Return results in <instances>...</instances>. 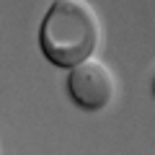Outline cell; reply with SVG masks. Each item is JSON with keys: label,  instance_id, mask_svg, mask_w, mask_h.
I'll return each mask as SVG.
<instances>
[{"label": "cell", "instance_id": "1", "mask_svg": "<svg viewBox=\"0 0 155 155\" xmlns=\"http://www.w3.org/2000/svg\"><path fill=\"white\" fill-rule=\"evenodd\" d=\"M101 36L98 16L88 0H52L41 21V52L57 67H75L93 54Z\"/></svg>", "mask_w": 155, "mask_h": 155}, {"label": "cell", "instance_id": "2", "mask_svg": "<svg viewBox=\"0 0 155 155\" xmlns=\"http://www.w3.org/2000/svg\"><path fill=\"white\" fill-rule=\"evenodd\" d=\"M67 91L72 101L85 111H101L111 104L116 93V80L111 70L98 60H85L67 75Z\"/></svg>", "mask_w": 155, "mask_h": 155}, {"label": "cell", "instance_id": "3", "mask_svg": "<svg viewBox=\"0 0 155 155\" xmlns=\"http://www.w3.org/2000/svg\"><path fill=\"white\" fill-rule=\"evenodd\" d=\"M153 93H155V80H153Z\"/></svg>", "mask_w": 155, "mask_h": 155}]
</instances>
